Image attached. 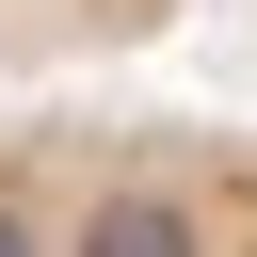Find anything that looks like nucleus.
Returning a JSON list of instances; mask_svg holds the SVG:
<instances>
[{
    "label": "nucleus",
    "mask_w": 257,
    "mask_h": 257,
    "mask_svg": "<svg viewBox=\"0 0 257 257\" xmlns=\"http://www.w3.org/2000/svg\"><path fill=\"white\" fill-rule=\"evenodd\" d=\"M0 257H257V128L0 112Z\"/></svg>",
    "instance_id": "nucleus-1"
}]
</instances>
